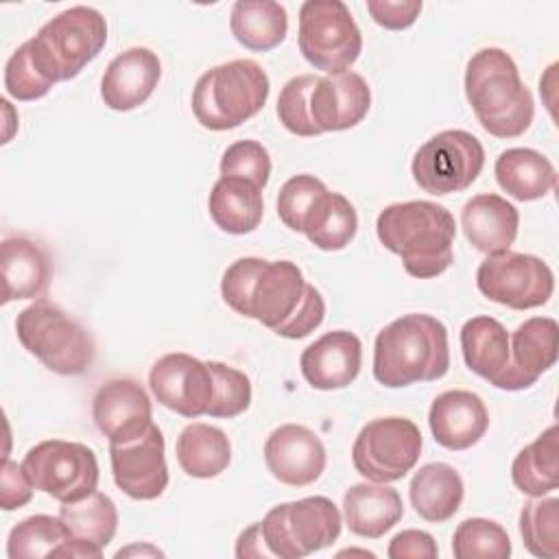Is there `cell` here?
I'll use <instances>...</instances> for the list:
<instances>
[{"instance_id": "1", "label": "cell", "mask_w": 559, "mask_h": 559, "mask_svg": "<svg viewBox=\"0 0 559 559\" xmlns=\"http://www.w3.org/2000/svg\"><path fill=\"white\" fill-rule=\"evenodd\" d=\"M221 295L234 312L293 341L314 332L325 317L321 293L290 260L238 258L223 273Z\"/></svg>"}, {"instance_id": "2", "label": "cell", "mask_w": 559, "mask_h": 559, "mask_svg": "<svg viewBox=\"0 0 559 559\" xmlns=\"http://www.w3.org/2000/svg\"><path fill=\"white\" fill-rule=\"evenodd\" d=\"M376 234L384 249L402 258L404 271L413 277H437L454 262L456 225L443 205L430 201L386 205L378 214Z\"/></svg>"}, {"instance_id": "3", "label": "cell", "mask_w": 559, "mask_h": 559, "mask_svg": "<svg viewBox=\"0 0 559 559\" xmlns=\"http://www.w3.org/2000/svg\"><path fill=\"white\" fill-rule=\"evenodd\" d=\"M450 369L445 325L421 312L402 314L384 325L373 343V378L389 389L432 382Z\"/></svg>"}, {"instance_id": "4", "label": "cell", "mask_w": 559, "mask_h": 559, "mask_svg": "<svg viewBox=\"0 0 559 559\" xmlns=\"http://www.w3.org/2000/svg\"><path fill=\"white\" fill-rule=\"evenodd\" d=\"M465 96L480 127L493 138H518L533 122V94L502 48L489 46L472 55L465 68Z\"/></svg>"}, {"instance_id": "5", "label": "cell", "mask_w": 559, "mask_h": 559, "mask_svg": "<svg viewBox=\"0 0 559 559\" xmlns=\"http://www.w3.org/2000/svg\"><path fill=\"white\" fill-rule=\"evenodd\" d=\"M269 90V76L260 63L234 59L199 76L192 90V111L210 131L236 129L264 107Z\"/></svg>"}, {"instance_id": "6", "label": "cell", "mask_w": 559, "mask_h": 559, "mask_svg": "<svg viewBox=\"0 0 559 559\" xmlns=\"http://www.w3.org/2000/svg\"><path fill=\"white\" fill-rule=\"evenodd\" d=\"M22 347L59 376H81L94 362L92 334L48 299H35L15 319Z\"/></svg>"}, {"instance_id": "7", "label": "cell", "mask_w": 559, "mask_h": 559, "mask_svg": "<svg viewBox=\"0 0 559 559\" xmlns=\"http://www.w3.org/2000/svg\"><path fill=\"white\" fill-rule=\"evenodd\" d=\"M107 41V22L92 7H70L50 17L28 39L41 70L55 81L74 79Z\"/></svg>"}, {"instance_id": "8", "label": "cell", "mask_w": 559, "mask_h": 559, "mask_svg": "<svg viewBox=\"0 0 559 559\" xmlns=\"http://www.w3.org/2000/svg\"><path fill=\"white\" fill-rule=\"evenodd\" d=\"M341 524V511L330 498L308 496L273 507L262 520V535L273 557L301 559L332 546Z\"/></svg>"}, {"instance_id": "9", "label": "cell", "mask_w": 559, "mask_h": 559, "mask_svg": "<svg viewBox=\"0 0 559 559\" xmlns=\"http://www.w3.org/2000/svg\"><path fill=\"white\" fill-rule=\"evenodd\" d=\"M299 52L325 74L347 72L362 50V35L341 0H306L299 9Z\"/></svg>"}, {"instance_id": "10", "label": "cell", "mask_w": 559, "mask_h": 559, "mask_svg": "<svg viewBox=\"0 0 559 559\" xmlns=\"http://www.w3.org/2000/svg\"><path fill=\"white\" fill-rule=\"evenodd\" d=\"M485 166V148L476 135L463 129L439 131L426 140L411 164L415 183L435 197L469 188Z\"/></svg>"}, {"instance_id": "11", "label": "cell", "mask_w": 559, "mask_h": 559, "mask_svg": "<svg viewBox=\"0 0 559 559\" xmlns=\"http://www.w3.org/2000/svg\"><path fill=\"white\" fill-rule=\"evenodd\" d=\"M22 467L35 489L59 502L81 500L98 487L96 454L79 441H39L24 454Z\"/></svg>"}, {"instance_id": "12", "label": "cell", "mask_w": 559, "mask_h": 559, "mask_svg": "<svg viewBox=\"0 0 559 559\" xmlns=\"http://www.w3.org/2000/svg\"><path fill=\"white\" fill-rule=\"evenodd\" d=\"M421 454V432L406 417H378L362 426L354 445L352 463L369 483H395L404 478Z\"/></svg>"}, {"instance_id": "13", "label": "cell", "mask_w": 559, "mask_h": 559, "mask_svg": "<svg viewBox=\"0 0 559 559\" xmlns=\"http://www.w3.org/2000/svg\"><path fill=\"white\" fill-rule=\"evenodd\" d=\"M478 290L511 310H531L548 304L555 290L550 266L531 253L502 251L487 255L476 271Z\"/></svg>"}, {"instance_id": "14", "label": "cell", "mask_w": 559, "mask_h": 559, "mask_svg": "<svg viewBox=\"0 0 559 559\" xmlns=\"http://www.w3.org/2000/svg\"><path fill=\"white\" fill-rule=\"evenodd\" d=\"M461 352L467 369L496 389L522 391L537 382V378L513 365L509 332L493 317H472L463 323Z\"/></svg>"}, {"instance_id": "15", "label": "cell", "mask_w": 559, "mask_h": 559, "mask_svg": "<svg viewBox=\"0 0 559 559\" xmlns=\"http://www.w3.org/2000/svg\"><path fill=\"white\" fill-rule=\"evenodd\" d=\"M148 386L162 406L192 419L207 413L214 378L207 362L183 352H173L155 360L148 373Z\"/></svg>"}, {"instance_id": "16", "label": "cell", "mask_w": 559, "mask_h": 559, "mask_svg": "<svg viewBox=\"0 0 559 559\" xmlns=\"http://www.w3.org/2000/svg\"><path fill=\"white\" fill-rule=\"evenodd\" d=\"M109 461L118 489L133 500H155L168 487L164 435L155 424L129 443H109Z\"/></svg>"}, {"instance_id": "17", "label": "cell", "mask_w": 559, "mask_h": 559, "mask_svg": "<svg viewBox=\"0 0 559 559\" xmlns=\"http://www.w3.org/2000/svg\"><path fill=\"white\" fill-rule=\"evenodd\" d=\"M92 419L109 443H129L153 424L151 397L131 378L107 380L92 397Z\"/></svg>"}, {"instance_id": "18", "label": "cell", "mask_w": 559, "mask_h": 559, "mask_svg": "<svg viewBox=\"0 0 559 559\" xmlns=\"http://www.w3.org/2000/svg\"><path fill=\"white\" fill-rule=\"evenodd\" d=\"M264 463L282 485L308 487L325 472L328 454L314 430L301 424H284L266 437Z\"/></svg>"}, {"instance_id": "19", "label": "cell", "mask_w": 559, "mask_h": 559, "mask_svg": "<svg viewBox=\"0 0 559 559\" xmlns=\"http://www.w3.org/2000/svg\"><path fill=\"white\" fill-rule=\"evenodd\" d=\"M371 107V90L358 72L319 76L310 92V118L319 133L345 131L362 122Z\"/></svg>"}, {"instance_id": "20", "label": "cell", "mask_w": 559, "mask_h": 559, "mask_svg": "<svg viewBox=\"0 0 559 559\" xmlns=\"http://www.w3.org/2000/svg\"><path fill=\"white\" fill-rule=\"evenodd\" d=\"M362 365V345L354 332L334 330L310 343L299 358L301 376L312 389L332 391L349 386Z\"/></svg>"}, {"instance_id": "21", "label": "cell", "mask_w": 559, "mask_h": 559, "mask_svg": "<svg viewBox=\"0 0 559 559\" xmlns=\"http://www.w3.org/2000/svg\"><path fill=\"white\" fill-rule=\"evenodd\" d=\"M162 79L159 57L135 46L111 59L100 81V96L114 111H131L148 100Z\"/></svg>"}, {"instance_id": "22", "label": "cell", "mask_w": 559, "mask_h": 559, "mask_svg": "<svg viewBox=\"0 0 559 559\" xmlns=\"http://www.w3.org/2000/svg\"><path fill=\"white\" fill-rule=\"evenodd\" d=\"M428 426L439 445L459 452L476 445L485 437L489 413L480 395L454 389L432 400Z\"/></svg>"}, {"instance_id": "23", "label": "cell", "mask_w": 559, "mask_h": 559, "mask_svg": "<svg viewBox=\"0 0 559 559\" xmlns=\"http://www.w3.org/2000/svg\"><path fill=\"white\" fill-rule=\"evenodd\" d=\"M2 304L20 299H41L52 280V260L41 245L13 236L2 240Z\"/></svg>"}, {"instance_id": "24", "label": "cell", "mask_w": 559, "mask_h": 559, "mask_svg": "<svg viewBox=\"0 0 559 559\" xmlns=\"http://www.w3.org/2000/svg\"><path fill=\"white\" fill-rule=\"evenodd\" d=\"M461 227L474 249L493 255L509 251V247L515 242L520 214L518 207L500 194L485 192L472 197L463 205Z\"/></svg>"}, {"instance_id": "25", "label": "cell", "mask_w": 559, "mask_h": 559, "mask_svg": "<svg viewBox=\"0 0 559 559\" xmlns=\"http://www.w3.org/2000/svg\"><path fill=\"white\" fill-rule=\"evenodd\" d=\"M404 515V504L393 487L382 483L352 485L343 496V518L347 528L367 539L389 533Z\"/></svg>"}, {"instance_id": "26", "label": "cell", "mask_w": 559, "mask_h": 559, "mask_svg": "<svg viewBox=\"0 0 559 559\" xmlns=\"http://www.w3.org/2000/svg\"><path fill=\"white\" fill-rule=\"evenodd\" d=\"M465 496L461 474L448 463H428L415 472L408 498L415 513L426 522H448Z\"/></svg>"}, {"instance_id": "27", "label": "cell", "mask_w": 559, "mask_h": 559, "mask_svg": "<svg viewBox=\"0 0 559 559\" xmlns=\"http://www.w3.org/2000/svg\"><path fill=\"white\" fill-rule=\"evenodd\" d=\"M207 210L216 227L225 234H251L262 223V190L238 177H221L212 186Z\"/></svg>"}, {"instance_id": "28", "label": "cell", "mask_w": 559, "mask_h": 559, "mask_svg": "<svg viewBox=\"0 0 559 559\" xmlns=\"http://www.w3.org/2000/svg\"><path fill=\"white\" fill-rule=\"evenodd\" d=\"M498 186L518 201H535L557 186V170L546 155L533 148H507L493 166Z\"/></svg>"}, {"instance_id": "29", "label": "cell", "mask_w": 559, "mask_h": 559, "mask_svg": "<svg viewBox=\"0 0 559 559\" xmlns=\"http://www.w3.org/2000/svg\"><path fill=\"white\" fill-rule=\"evenodd\" d=\"M229 28L240 46L253 52H269L284 41L288 15L273 0H238L229 13Z\"/></svg>"}, {"instance_id": "30", "label": "cell", "mask_w": 559, "mask_h": 559, "mask_svg": "<svg viewBox=\"0 0 559 559\" xmlns=\"http://www.w3.org/2000/svg\"><path fill=\"white\" fill-rule=\"evenodd\" d=\"M179 467L192 478H214L231 463L227 435L210 424H188L177 437Z\"/></svg>"}, {"instance_id": "31", "label": "cell", "mask_w": 559, "mask_h": 559, "mask_svg": "<svg viewBox=\"0 0 559 559\" xmlns=\"http://www.w3.org/2000/svg\"><path fill=\"white\" fill-rule=\"evenodd\" d=\"M358 229V216L354 205L341 192H321L310 207L301 234L321 251L345 249Z\"/></svg>"}, {"instance_id": "32", "label": "cell", "mask_w": 559, "mask_h": 559, "mask_svg": "<svg viewBox=\"0 0 559 559\" xmlns=\"http://www.w3.org/2000/svg\"><path fill=\"white\" fill-rule=\"evenodd\" d=\"M557 435H559V428L557 424H552L533 443L520 450L518 456L513 459L511 480L522 493L537 498L557 489V483H559Z\"/></svg>"}, {"instance_id": "33", "label": "cell", "mask_w": 559, "mask_h": 559, "mask_svg": "<svg viewBox=\"0 0 559 559\" xmlns=\"http://www.w3.org/2000/svg\"><path fill=\"white\" fill-rule=\"evenodd\" d=\"M511 360L524 373L539 378L557 362L559 325L552 317H531L509 334Z\"/></svg>"}, {"instance_id": "34", "label": "cell", "mask_w": 559, "mask_h": 559, "mask_svg": "<svg viewBox=\"0 0 559 559\" xmlns=\"http://www.w3.org/2000/svg\"><path fill=\"white\" fill-rule=\"evenodd\" d=\"M59 518L74 539L90 542L105 550L118 528V509L103 491H92L81 500L61 502Z\"/></svg>"}, {"instance_id": "35", "label": "cell", "mask_w": 559, "mask_h": 559, "mask_svg": "<svg viewBox=\"0 0 559 559\" xmlns=\"http://www.w3.org/2000/svg\"><path fill=\"white\" fill-rule=\"evenodd\" d=\"M70 537L72 535L59 515H31L11 528L7 539V555L11 559L52 557L57 548Z\"/></svg>"}, {"instance_id": "36", "label": "cell", "mask_w": 559, "mask_h": 559, "mask_svg": "<svg viewBox=\"0 0 559 559\" xmlns=\"http://www.w3.org/2000/svg\"><path fill=\"white\" fill-rule=\"evenodd\" d=\"M520 535L531 555L555 559L559 555V498H533L520 511Z\"/></svg>"}, {"instance_id": "37", "label": "cell", "mask_w": 559, "mask_h": 559, "mask_svg": "<svg viewBox=\"0 0 559 559\" xmlns=\"http://www.w3.org/2000/svg\"><path fill=\"white\" fill-rule=\"evenodd\" d=\"M452 552L456 559H507L511 539L498 522L467 518L454 531Z\"/></svg>"}, {"instance_id": "38", "label": "cell", "mask_w": 559, "mask_h": 559, "mask_svg": "<svg viewBox=\"0 0 559 559\" xmlns=\"http://www.w3.org/2000/svg\"><path fill=\"white\" fill-rule=\"evenodd\" d=\"M207 365L212 369L214 391L205 415L223 419L242 415L251 404V380L247 373L218 360H207Z\"/></svg>"}, {"instance_id": "39", "label": "cell", "mask_w": 559, "mask_h": 559, "mask_svg": "<svg viewBox=\"0 0 559 559\" xmlns=\"http://www.w3.org/2000/svg\"><path fill=\"white\" fill-rule=\"evenodd\" d=\"M55 81L37 63L28 39L17 46L4 66V90L15 100H37L52 90Z\"/></svg>"}, {"instance_id": "40", "label": "cell", "mask_w": 559, "mask_h": 559, "mask_svg": "<svg viewBox=\"0 0 559 559\" xmlns=\"http://www.w3.org/2000/svg\"><path fill=\"white\" fill-rule=\"evenodd\" d=\"M319 76L314 74H299L284 83L280 96H277V118L284 124L286 131L301 135V138H314L321 135L310 118V92L314 87Z\"/></svg>"}, {"instance_id": "41", "label": "cell", "mask_w": 559, "mask_h": 559, "mask_svg": "<svg viewBox=\"0 0 559 559\" xmlns=\"http://www.w3.org/2000/svg\"><path fill=\"white\" fill-rule=\"evenodd\" d=\"M218 168L221 177H238L262 190L271 177V157L260 142L238 140L225 148Z\"/></svg>"}, {"instance_id": "42", "label": "cell", "mask_w": 559, "mask_h": 559, "mask_svg": "<svg viewBox=\"0 0 559 559\" xmlns=\"http://www.w3.org/2000/svg\"><path fill=\"white\" fill-rule=\"evenodd\" d=\"M325 190H328L325 183L321 179H317L314 175L290 177L288 181H284V186L280 188V194H277L280 221L288 229L301 234V227H304V221H306L310 207L314 205L319 194Z\"/></svg>"}, {"instance_id": "43", "label": "cell", "mask_w": 559, "mask_h": 559, "mask_svg": "<svg viewBox=\"0 0 559 559\" xmlns=\"http://www.w3.org/2000/svg\"><path fill=\"white\" fill-rule=\"evenodd\" d=\"M367 11L376 24L389 31H402L415 24L421 13L419 0H369Z\"/></svg>"}, {"instance_id": "44", "label": "cell", "mask_w": 559, "mask_h": 559, "mask_svg": "<svg viewBox=\"0 0 559 559\" xmlns=\"http://www.w3.org/2000/svg\"><path fill=\"white\" fill-rule=\"evenodd\" d=\"M33 483L28 480L22 463H13L4 456L2 474H0V507L4 511H13L31 502L33 498Z\"/></svg>"}, {"instance_id": "45", "label": "cell", "mask_w": 559, "mask_h": 559, "mask_svg": "<svg viewBox=\"0 0 559 559\" xmlns=\"http://www.w3.org/2000/svg\"><path fill=\"white\" fill-rule=\"evenodd\" d=\"M386 555L391 559H435L439 555V548L430 533L408 528L391 539Z\"/></svg>"}, {"instance_id": "46", "label": "cell", "mask_w": 559, "mask_h": 559, "mask_svg": "<svg viewBox=\"0 0 559 559\" xmlns=\"http://www.w3.org/2000/svg\"><path fill=\"white\" fill-rule=\"evenodd\" d=\"M236 557L245 559V557H273L266 542H264V535H262V522H253L249 528H245L240 535H238V542H236Z\"/></svg>"}, {"instance_id": "47", "label": "cell", "mask_w": 559, "mask_h": 559, "mask_svg": "<svg viewBox=\"0 0 559 559\" xmlns=\"http://www.w3.org/2000/svg\"><path fill=\"white\" fill-rule=\"evenodd\" d=\"M343 555H365V557H373V552H369V550H343V552H338V557H343Z\"/></svg>"}]
</instances>
